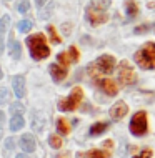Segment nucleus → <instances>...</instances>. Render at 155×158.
Masks as SVG:
<instances>
[{
	"label": "nucleus",
	"mask_w": 155,
	"mask_h": 158,
	"mask_svg": "<svg viewBox=\"0 0 155 158\" xmlns=\"http://www.w3.org/2000/svg\"><path fill=\"white\" fill-rule=\"evenodd\" d=\"M57 130H58V133L67 135L68 131H70V127H68V123L63 120V118H58L57 120Z\"/></svg>",
	"instance_id": "6ab92c4d"
},
{
	"label": "nucleus",
	"mask_w": 155,
	"mask_h": 158,
	"mask_svg": "<svg viewBox=\"0 0 155 158\" xmlns=\"http://www.w3.org/2000/svg\"><path fill=\"white\" fill-rule=\"evenodd\" d=\"M98 87L103 90L105 95H110V97H115L118 93V87L117 83L114 82L112 78H103V80H98Z\"/></svg>",
	"instance_id": "6e6552de"
},
{
	"label": "nucleus",
	"mask_w": 155,
	"mask_h": 158,
	"mask_svg": "<svg viewBox=\"0 0 155 158\" xmlns=\"http://www.w3.org/2000/svg\"><path fill=\"white\" fill-rule=\"evenodd\" d=\"M82 98H84V90H82L80 87H75L67 98L60 100L58 108L62 110V112H72V110H75L77 106H79V103L82 102Z\"/></svg>",
	"instance_id": "20e7f679"
},
{
	"label": "nucleus",
	"mask_w": 155,
	"mask_h": 158,
	"mask_svg": "<svg viewBox=\"0 0 155 158\" xmlns=\"http://www.w3.org/2000/svg\"><path fill=\"white\" fill-rule=\"evenodd\" d=\"M57 62L63 67H68L72 63V58H70V55H68V52L67 53H58L57 55Z\"/></svg>",
	"instance_id": "aec40b11"
},
{
	"label": "nucleus",
	"mask_w": 155,
	"mask_h": 158,
	"mask_svg": "<svg viewBox=\"0 0 155 158\" xmlns=\"http://www.w3.org/2000/svg\"><path fill=\"white\" fill-rule=\"evenodd\" d=\"M0 136H2V130H0Z\"/></svg>",
	"instance_id": "ea45409f"
},
{
	"label": "nucleus",
	"mask_w": 155,
	"mask_h": 158,
	"mask_svg": "<svg viewBox=\"0 0 155 158\" xmlns=\"http://www.w3.org/2000/svg\"><path fill=\"white\" fill-rule=\"evenodd\" d=\"M52 10H54V3H50V5L45 8V12H42V14H40V17H42V19H49V15L52 14Z\"/></svg>",
	"instance_id": "2f4dec72"
},
{
	"label": "nucleus",
	"mask_w": 155,
	"mask_h": 158,
	"mask_svg": "<svg viewBox=\"0 0 155 158\" xmlns=\"http://www.w3.org/2000/svg\"><path fill=\"white\" fill-rule=\"evenodd\" d=\"M12 57L15 58V60H19L20 58V44L19 42H14V44H12Z\"/></svg>",
	"instance_id": "393cba45"
},
{
	"label": "nucleus",
	"mask_w": 155,
	"mask_h": 158,
	"mask_svg": "<svg viewBox=\"0 0 155 158\" xmlns=\"http://www.w3.org/2000/svg\"><path fill=\"white\" fill-rule=\"evenodd\" d=\"M5 2H8V0H5Z\"/></svg>",
	"instance_id": "a19ab883"
},
{
	"label": "nucleus",
	"mask_w": 155,
	"mask_h": 158,
	"mask_svg": "<svg viewBox=\"0 0 155 158\" xmlns=\"http://www.w3.org/2000/svg\"><path fill=\"white\" fill-rule=\"evenodd\" d=\"M115 63H117L115 57H112V55H102V57L97 58L95 67L98 68V72L102 75H110L115 68Z\"/></svg>",
	"instance_id": "423d86ee"
},
{
	"label": "nucleus",
	"mask_w": 155,
	"mask_h": 158,
	"mask_svg": "<svg viewBox=\"0 0 155 158\" xmlns=\"http://www.w3.org/2000/svg\"><path fill=\"white\" fill-rule=\"evenodd\" d=\"M8 98H10V93L5 87H0V105L8 103Z\"/></svg>",
	"instance_id": "412c9836"
},
{
	"label": "nucleus",
	"mask_w": 155,
	"mask_h": 158,
	"mask_svg": "<svg viewBox=\"0 0 155 158\" xmlns=\"http://www.w3.org/2000/svg\"><path fill=\"white\" fill-rule=\"evenodd\" d=\"M68 55H70V58H72V63H77L79 62V50H77V47H70L68 48Z\"/></svg>",
	"instance_id": "a878e982"
},
{
	"label": "nucleus",
	"mask_w": 155,
	"mask_h": 158,
	"mask_svg": "<svg viewBox=\"0 0 155 158\" xmlns=\"http://www.w3.org/2000/svg\"><path fill=\"white\" fill-rule=\"evenodd\" d=\"M127 113H128V105L123 103V102H118V103H115L110 108V117L114 118V120H120V118H123Z\"/></svg>",
	"instance_id": "1a4fd4ad"
},
{
	"label": "nucleus",
	"mask_w": 155,
	"mask_h": 158,
	"mask_svg": "<svg viewBox=\"0 0 155 158\" xmlns=\"http://www.w3.org/2000/svg\"><path fill=\"white\" fill-rule=\"evenodd\" d=\"M2 77H3V73H2V68H0V78H2Z\"/></svg>",
	"instance_id": "58836bf2"
},
{
	"label": "nucleus",
	"mask_w": 155,
	"mask_h": 158,
	"mask_svg": "<svg viewBox=\"0 0 155 158\" xmlns=\"http://www.w3.org/2000/svg\"><path fill=\"white\" fill-rule=\"evenodd\" d=\"M32 22H30V20H20L19 22V30L20 32H28L30 28H32Z\"/></svg>",
	"instance_id": "b1692460"
},
{
	"label": "nucleus",
	"mask_w": 155,
	"mask_h": 158,
	"mask_svg": "<svg viewBox=\"0 0 155 158\" xmlns=\"http://www.w3.org/2000/svg\"><path fill=\"white\" fill-rule=\"evenodd\" d=\"M20 147H22V150H24L25 153H32V152H35L37 143H35V138H33V135L25 133L22 138H20Z\"/></svg>",
	"instance_id": "9d476101"
},
{
	"label": "nucleus",
	"mask_w": 155,
	"mask_h": 158,
	"mask_svg": "<svg viewBox=\"0 0 155 158\" xmlns=\"http://www.w3.org/2000/svg\"><path fill=\"white\" fill-rule=\"evenodd\" d=\"M50 75L55 82H62L63 78L67 77V67L58 65V63H52L50 65Z\"/></svg>",
	"instance_id": "9b49d317"
},
{
	"label": "nucleus",
	"mask_w": 155,
	"mask_h": 158,
	"mask_svg": "<svg viewBox=\"0 0 155 158\" xmlns=\"http://www.w3.org/2000/svg\"><path fill=\"white\" fill-rule=\"evenodd\" d=\"M103 147L112 150V148H114V142H112V140H105V142H103Z\"/></svg>",
	"instance_id": "72a5a7b5"
},
{
	"label": "nucleus",
	"mask_w": 155,
	"mask_h": 158,
	"mask_svg": "<svg viewBox=\"0 0 155 158\" xmlns=\"http://www.w3.org/2000/svg\"><path fill=\"white\" fill-rule=\"evenodd\" d=\"M12 85H14V92L17 98H22L25 95V78L22 75H15L14 80H12Z\"/></svg>",
	"instance_id": "f8f14e48"
},
{
	"label": "nucleus",
	"mask_w": 155,
	"mask_h": 158,
	"mask_svg": "<svg viewBox=\"0 0 155 158\" xmlns=\"http://www.w3.org/2000/svg\"><path fill=\"white\" fill-rule=\"evenodd\" d=\"M10 112L14 113V115H20V113H24V105H20V103H14V105H10Z\"/></svg>",
	"instance_id": "cd10ccee"
},
{
	"label": "nucleus",
	"mask_w": 155,
	"mask_h": 158,
	"mask_svg": "<svg viewBox=\"0 0 155 158\" xmlns=\"http://www.w3.org/2000/svg\"><path fill=\"white\" fill-rule=\"evenodd\" d=\"M85 15H87V20L90 22V25H93V27L102 25L109 20L107 12H98V10H93V8H90V7H87V14Z\"/></svg>",
	"instance_id": "0eeeda50"
},
{
	"label": "nucleus",
	"mask_w": 155,
	"mask_h": 158,
	"mask_svg": "<svg viewBox=\"0 0 155 158\" xmlns=\"http://www.w3.org/2000/svg\"><path fill=\"white\" fill-rule=\"evenodd\" d=\"M150 156H152V150H150V148H144L139 155H135L133 158H150Z\"/></svg>",
	"instance_id": "c756f323"
},
{
	"label": "nucleus",
	"mask_w": 155,
	"mask_h": 158,
	"mask_svg": "<svg viewBox=\"0 0 155 158\" xmlns=\"http://www.w3.org/2000/svg\"><path fill=\"white\" fill-rule=\"evenodd\" d=\"M137 65L144 70H152L155 68V42H147L142 48L133 55Z\"/></svg>",
	"instance_id": "f03ea898"
},
{
	"label": "nucleus",
	"mask_w": 155,
	"mask_h": 158,
	"mask_svg": "<svg viewBox=\"0 0 155 158\" xmlns=\"http://www.w3.org/2000/svg\"><path fill=\"white\" fill-rule=\"evenodd\" d=\"M150 30V25L149 23H144V25H139V27H135V30H133V33H137V35H140V33H145Z\"/></svg>",
	"instance_id": "c85d7f7f"
},
{
	"label": "nucleus",
	"mask_w": 155,
	"mask_h": 158,
	"mask_svg": "<svg viewBox=\"0 0 155 158\" xmlns=\"http://www.w3.org/2000/svg\"><path fill=\"white\" fill-rule=\"evenodd\" d=\"M14 143H15L14 140H12V138H8V140H7V143H5V147L8 148V150H14V147H15Z\"/></svg>",
	"instance_id": "473e14b6"
},
{
	"label": "nucleus",
	"mask_w": 155,
	"mask_h": 158,
	"mask_svg": "<svg viewBox=\"0 0 155 158\" xmlns=\"http://www.w3.org/2000/svg\"><path fill=\"white\" fill-rule=\"evenodd\" d=\"M49 143H50L52 148H60L62 147V140H60V136H57V135H50Z\"/></svg>",
	"instance_id": "4be33fe9"
},
{
	"label": "nucleus",
	"mask_w": 155,
	"mask_h": 158,
	"mask_svg": "<svg viewBox=\"0 0 155 158\" xmlns=\"http://www.w3.org/2000/svg\"><path fill=\"white\" fill-rule=\"evenodd\" d=\"M149 131V120L145 112H137L130 120V133L133 136H144Z\"/></svg>",
	"instance_id": "7ed1b4c3"
},
{
	"label": "nucleus",
	"mask_w": 155,
	"mask_h": 158,
	"mask_svg": "<svg viewBox=\"0 0 155 158\" xmlns=\"http://www.w3.org/2000/svg\"><path fill=\"white\" fill-rule=\"evenodd\" d=\"M88 7L98 12H107V8L110 7V0H90Z\"/></svg>",
	"instance_id": "4468645a"
},
{
	"label": "nucleus",
	"mask_w": 155,
	"mask_h": 158,
	"mask_svg": "<svg viewBox=\"0 0 155 158\" xmlns=\"http://www.w3.org/2000/svg\"><path fill=\"white\" fill-rule=\"evenodd\" d=\"M49 33H50L52 42H54V44H60V42H62V38L58 37V33L55 32V28H54V27H49Z\"/></svg>",
	"instance_id": "bb28decb"
},
{
	"label": "nucleus",
	"mask_w": 155,
	"mask_h": 158,
	"mask_svg": "<svg viewBox=\"0 0 155 158\" xmlns=\"http://www.w3.org/2000/svg\"><path fill=\"white\" fill-rule=\"evenodd\" d=\"M15 158H28L27 155H25V153H20V155H17Z\"/></svg>",
	"instance_id": "e433bc0d"
},
{
	"label": "nucleus",
	"mask_w": 155,
	"mask_h": 158,
	"mask_svg": "<svg viewBox=\"0 0 155 158\" xmlns=\"http://www.w3.org/2000/svg\"><path fill=\"white\" fill-rule=\"evenodd\" d=\"M44 127H45V117H44V113H37L35 118H33V130L42 131V130H44Z\"/></svg>",
	"instance_id": "f3484780"
},
{
	"label": "nucleus",
	"mask_w": 155,
	"mask_h": 158,
	"mask_svg": "<svg viewBox=\"0 0 155 158\" xmlns=\"http://www.w3.org/2000/svg\"><path fill=\"white\" fill-rule=\"evenodd\" d=\"M125 12H127L128 19L137 17V14H139V7H137L135 0H125Z\"/></svg>",
	"instance_id": "2eb2a0df"
},
{
	"label": "nucleus",
	"mask_w": 155,
	"mask_h": 158,
	"mask_svg": "<svg viewBox=\"0 0 155 158\" xmlns=\"http://www.w3.org/2000/svg\"><path fill=\"white\" fill-rule=\"evenodd\" d=\"M24 117L22 115H14V117L10 118V130L12 131H17L20 130V128H24Z\"/></svg>",
	"instance_id": "dca6fc26"
},
{
	"label": "nucleus",
	"mask_w": 155,
	"mask_h": 158,
	"mask_svg": "<svg viewBox=\"0 0 155 158\" xmlns=\"http://www.w3.org/2000/svg\"><path fill=\"white\" fill-rule=\"evenodd\" d=\"M8 23H10V17H8V15H3L2 19H0V33L7 32Z\"/></svg>",
	"instance_id": "5701e85b"
},
{
	"label": "nucleus",
	"mask_w": 155,
	"mask_h": 158,
	"mask_svg": "<svg viewBox=\"0 0 155 158\" xmlns=\"http://www.w3.org/2000/svg\"><path fill=\"white\" fill-rule=\"evenodd\" d=\"M27 45L30 48V55H32L33 60H44L50 55V48L45 42V37L42 33H37V35H32L27 38Z\"/></svg>",
	"instance_id": "f257e3e1"
},
{
	"label": "nucleus",
	"mask_w": 155,
	"mask_h": 158,
	"mask_svg": "<svg viewBox=\"0 0 155 158\" xmlns=\"http://www.w3.org/2000/svg\"><path fill=\"white\" fill-rule=\"evenodd\" d=\"M35 3H37L38 7H44L45 3H47V0H35Z\"/></svg>",
	"instance_id": "f704fd0d"
},
{
	"label": "nucleus",
	"mask_w": 155,
	"mask_h": 158,
	"mask_svg": "<svg viewBox=\"0 0 155 158\" xmlns=\"http://www.w3.org/2000/svg\"><path fill=\"white\" fill-rule=\"evenodd\" d=\"M3 52V42H2V38H0V53Z\"/></svg>",
	"instance_id": "4c0bfd02"
},
{
	"label": "nucleus",
	"mask_w": 155,
	"mask_h": 158,
	"mask_svg": "<svg viewBox=\"0 0 155 158\" xmlns=\"http://www.w3.org/2000/svg\"><path fill=\"white\" fill-rule=\"evenodd\" d=\"M3 120H5V115H3V112H0V123H3Z\"/></svg>",
	"instance_id": "c9c22d12"
},
{
	"label": "nucleus",
	"mask_w": 155,
	"mask_h": 158,
	"mask_svg": "<svg viewBox=\"0 0 155 158\" xmlns=\"http://www.w3.org/2000/svg\"><path fill=\"white\" fill-rule=\"evenodd\" d=\"M28 8H30V3L27 2V0L20 2V5H19V12H20V14H25V12H28Z\"/></svg>",
	"instance_id": "7c9ffc66"
},
{
	"label": "nucleus",
	"mask_w": 155,
	"mask_h": 158,
	"mask_svg": "<svg viewBox=\"0 0 155 158\" xmlns=\"http://www.w3.org/2000/svg\"><path fill=\"white\" fill-rule=\"evenodd\" d=\"M118 80L122 85H133L137 82L135 70H133V67L127 60L118 63Z\"/></svg>",
	"instance_id": "39448f33"
},
{
	"label": "nucleus",
	"mask_w": 155,
	"mask_h": 158,
	"mask_svg": "<svg viewBox=\"0 0 155 158\" xmlns=\"http://www.w3.org/2000/svg\"><path fill=\"white\" fill-rule=\"evenodd\" d=\"M87 158H110V153L105 150H90L87 153Z\"/></svg>",
	"instance_id": "a211bd4d"
},
{
	"label": "nucleus",
	"mask_w": 155,
	"mask_h": 158,
	"mask_svg": "<svg viewBox=\"0 0 155 158\" xmlns=\"http://www.w3.org/2000/svg\"><path fill=\"white\" fill-rule=\"evenodd\" d=\"M107 128H109V123H107V122H97V123H93V125L90 127L88 133L92 135V136H98V135L105 133Z\"/></svg>",
	"instance_id": "ddd939ff"
}]
</instances>
